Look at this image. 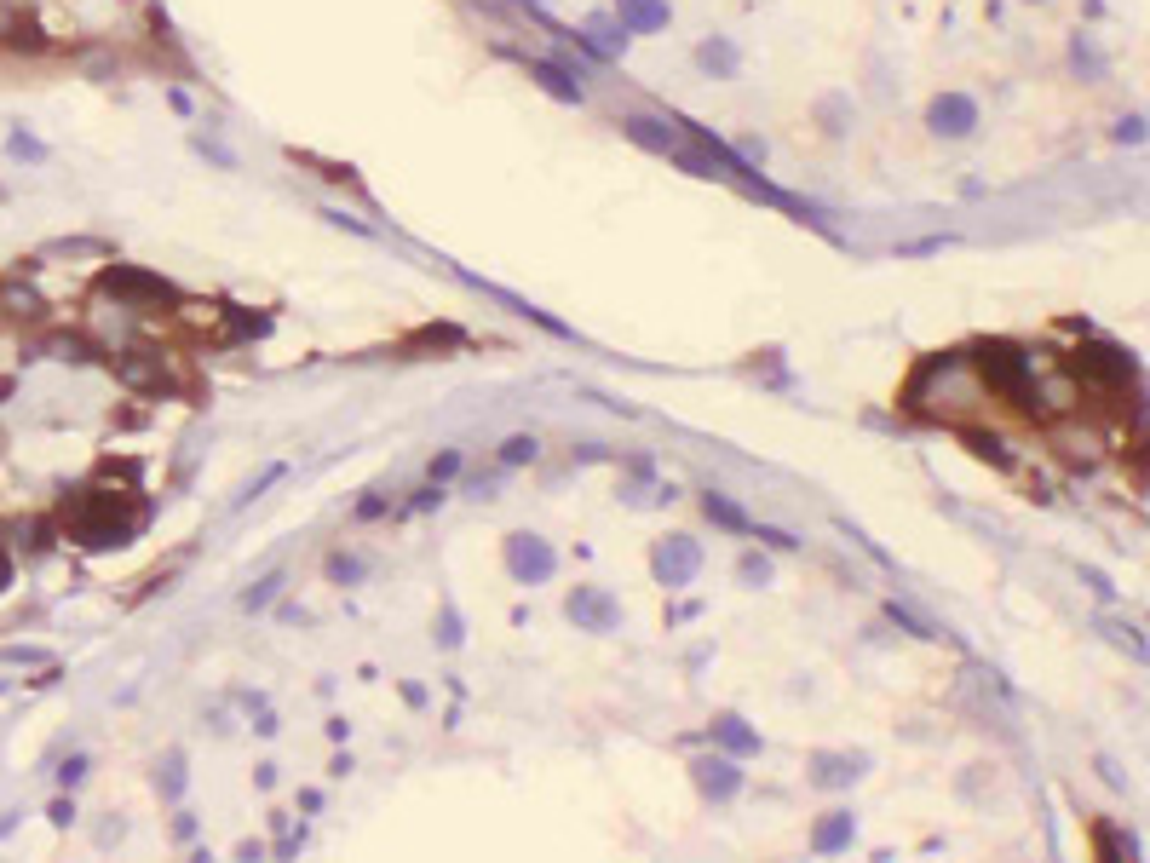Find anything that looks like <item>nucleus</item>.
<instances>
[{
    "instance_id": "f257e3e1",
    "label": "nucleus",
    "mask_w": 1150,
    "mask_h": 863,
    "mask_svg": "<svg viewBox=\"0 0 1150 863\" xmlns=\"http://www.w3.org/2000/svg\"><path fill=\"white\" fill-rule=\"evenodd\" d=\"M150 518V501L127 484V490H110V484H81V490L64 495V513H58V530H64L75 547L87 553H110V547H127V541L144 530Z\"/></svg>"
},
{
    "instance_id": "f03ea898",
    "label": "nucleus",
    "mask_w": 1150,
    "mask_h": 863,
    "mask_svg": "<svg viewBox=\"0 0 1150 863\" xmlns=\"http://www.w3.org/2000/svg\"><path fill=\"white\" fill-rule=\"evenodd\" d=\"M966 369L984 380L989 392H1001L1007 403H1018L1030 420H1047V403H1041V386H1035L1030 351H1018L1012 340H978L966 346Z\"/></svg>"
},
{
    "instance_id": "7ed1b4c3",
    "label": "nucleus",
    "mask_w": 1150,
    "mask_h": 863,
    "mask_svg": "<svg viewBox=\"0 0 1150 863\" xmlns=\"http://www.w3.org/2000/svg\"><path fill=\"white\" fill-rule=\"evenodd\" d=\"M98 294H110L115 305H138V311H150V305H161V300H179L173 282H161L156 271H138L127 259H110V271L98 277Z\"/></svg>"
},
{
    "instance_id": "20e7f679",
    "label": "nucleus",
    "mask_w": 1150,
    "mask_h": 863,
    "mask_svg": "<svg viewBox=\"0 0 1150 863\" xmlns=\"http://www.w3.org/2000/svg\"><path fill=\"white\" fill-rule=\"evenodd\" d=\"M501 559H506V576L518 587H541L558 576V553H552V541L535 536V530H512L501 547Z\"/></svg>"
},
{
    "instance_id": "39448f33",
    "label": "nucleus",
    "mask_w": 1150,
    "mask_h": 863,
    "mask_svg": "<svg viewBox=\"0 0 1150 863\" xmlns=\"http://www.w3.org/2000/svg\"><path fill=\"white\" fill-rule=\"evenodd\" d=\"M1064 369L1087 380V386H1104V392H1122L1133 380V357L1122 346H1070L1064 351Z\"/></svg>"
},
{
    "instance_id": "423d86ee",
    "label": "nucleus",
    "mask_w": 1150,
    "mask_h": 863,
    "mask_svg": "<svg viewBox=\"0 0 1150 863\" xmlns=\"http://www.w3.org/2000/svg\"><path fill=\"white\" fill-rule=\"evenodd\" d=\"M650 570H656V582H662L667 593L690 587L696 576H702V541L696 536H662L656 541V553H650Z\"/></svg>"
},
{
    "instance_id": "0eeeda50",
    "label": "nucleus",
    "mask_w": 1150,
    "mask_h": 863,
    "mask_svg": "<svg viewBox=\"0 0 1150 863\" xmlns=\"http://www.w3.org/2000/svg\"><path fill=\"white\" fill-rule=\"evenodd\" d=\"M115 380L127 386V392H138V397H161L167 392V363H161V351L156 346H127V351H115Z\"/></svg>"
},
{
    "instance_id": "6e6552de",
    "label": "nucleus",
    "mask_w": 1150,
    "mask_h": 863,
    "mask_svg": "<svg viewBox=\"0 0 1150 863\" xmlns=\"http://www.w3.org/2000/svg\"><path fill=\"white\" fill-rule=\"evenodd\" d=\"M0 52H23V58L52 52V35L41 29V18L18 0H0Z\"/></svg>"
},
{
    "instance_id": "1a4fd4ad",
    "label": "nucleus",
    "mask_w": 1150,
    "mask_h": 863,
    "mask_svg": "<svg viewBox=\"0 0 1150 863\" xmlns=\"http://www.w3.org/2000/svg\"><path fill=\"white\" fill-rule=\"evenodd\" d=\"M564 616L587 633H616L621 628V599L610 587H575L570 599H564Z\"/></svg>"
},
{
    "instance_id": "9d476101",
    "label": "nucleus",
    "mask_w": 1150,
    "mask_h": 863,
    "mask_svg": "<svg viewBox=\"0 0 1150 863\" xmlns=\"http://www.w3.org/2000/svg\"><path fill=\"white\" fill-rule=\"evenodd\" d=\"M926 127L938 139H972L978 133V98L972 93H938L926 104Z\"/></svg>"
},
{
    "instance_id": "9b49d317",
    "label": "nucleus",
    "mask_w": 1150,
    "mask_h": 863,
    "mask_svg": "<svg viewBox=\"0 0 1150 863\" xmlns=\"http://www.w3.org/2000/svg\"><path fill=\"white\" fill-rule=\"evenodd\" d=\"M690 777H696V789L708 794L713 806H725V800H736L742 794V766H736L731 754H702V760H690Z\"/></svg>"
},
{
    "instance_id": "f8f14e48",
    "label": "nucleus",
    "mask_w": 1150,
    "mask_h": 863,
    "mask_svg": "<svg viewBox=\"0 0 1150 863\" xmlns=\"http://www.w3.org/2000/svg\"><path fill=\"white\" fill-rule=\"evenodd\" d=\"M524 75H529V81H535V87H541L547 98H558V104H575V110L587 104V87H581V81H575L564 64H552V58H524Z\"/></svg>"
},
{
    "instance_id": "ddd939ff",
    "label": "nucleus",
    "mask_w": 1150,
    "mask_h": 863,
    "mask_svg": "<svg viewBox=\"0 0 1150 863\" xmlns=\"http://www.w3.org/2000/svg\"><path fill=\"white\" fill-rule=\"evenodd\" d=\"M708 737H713V748H719V754H731V760H754V754H759V731L742 720V714H713Z\"/></svg>"
},
{
    "instance_id": "4468645a",
    "label": "nucleus",
    "mask_w": 1150,
    "mask_h": 863,
    "mask_svg": "<svg viewBox=\"0 0 1150 863\" xmlns=\"http://www.w3.org/2000/svg\"><path fill=\"white\" fill-rule=\"evenodd\" d=\"M621 133L639 144V150H650V156H679V127H667V121L656 116H621Z\"/></svg>"
},
{
    "instance_id": "2eb2a0df",
    "label": "nucleus",
    "mask_w": 1150,
    "mask_h": 863,
    "mask_svg": "<svg viewBox=\"0 0 1150 863\" xmlns=\"http://www.w3.org/2000/svg\"><path fill=\"white\" fill-rule=\"evenodd\" d=\"M863 771H869V754H817L805 777H811L817 789H851Z\"/></svg>"
},
{
    "instance_id": "dca6fc26",
    "label": "nucleus",
    "mask_w": 1150,
    "mask_h": 863,
    "mask_svg": "<svg viewBox=\"0 0 1150 863\" xmlns=\"http://www.w3.org/2000/svg\"><path fill=\"white\" fill-rule=\"evenodd\" d=\"M696 70L713 75V81H736L742 75V47L731 35H708V41H696Z\"/></svg>"
},
{
    "instance_id": "f3484780",
    "label": "nucleus",
    "mask_w": 1150,
    "mask_h": 863,
    "mask_svg": "<svg viewBox=\"0 0 1150 863\" xmlns=\"http://www.w3.org/2000/svg\"><path fill=\"white\" fill-rule=\"evenodd\" d=\"M616 24L627 35H662L673 24V6L667 0H616Z\"/></svg>"
},
{
    "instance_id": "a211bd4d",
    "label": "nucleus",
    "mask_w": 1150,
    "mask_h": 863,
    "mask_svg": "<svg viewBox=\"0 0 1150 863\" xmlns=\"http://www.w3.org/2000/svg\"><path fill=\"white\" fill-rule=\"evenodd\" d=\"M851 840H857V812H851V806H834V812L811 829V852H817V858H834V852H846Z\"/></svg>"
},
{
    "instance_id": "6ab92c4d",
    "label": "nucleus",
    "mask_w": 1150,
    "mask_h": 863,
    "mask_svg": "<svg viewBox=\"0 0 1150 863\" xmlns=\"http://www.w3.org/2000/svg\"><path fill=\"white\" fill-rule=\"evenodd\" d=\"M35 259L41 265H75V259H115V248L98 242V236H58V242H41Z\"/></svg>"
},
{
    "instance_id": "aec40b11",
    "label": "nucleus",
    "mask_w": 1150,
    "mask_h": 863,
    "mask_svg": "<svg viewBox=\"0 0 1150 863\" xmlns=\"http://www.w3.org/2000/svg\"><path fill=\"white\" fill-rule=\"evenodd\" d=\"M955 432H961V444L972 449L978 461H989L995 472L1012 467V449H1007V438H1001V432H984V426H955Z\"/></svg>"
},
{
    "instance_id": "412c9836",
    "label": "nucleus",
    "mask_w": 1150,
    "mask_h": 863,
    "mask_svg": "<svg viewBox=\"0 0 1150 863\" xmlns=\"http://www.w3.org/2000/svg\"><path fill=\"white\" fill-rule=\"evenodd\" d=\"M184 783H190L184 748H167V754L156 760V789H161V800H184Z\"/></svg>"
},
{
    "instance_id": "4be33fe9",
    "label": "nucleus",
    "mask_w": 1150,
    "mask_h": 863,
    "mask_svg": "<svg viewBox=\"0 0 1150 863\" xmlns=\"http://www.w3.org/2000/svg\"><path fill=\"white\" fill-rule=\"evenodd\" d=\"M35 351H41V357H64V363H92V357H98V346H92L87 334H46Z\"/></svg>"
},
{
    "instance_id": "5701e85b",
    "label": "nucleus",
    "mask_w": 1150,
    "mask_h": 863,
    "mask_svg": "<svg viewBox=\"0 0 1150 863\" xmlns=\"http://www.w3.org/2000/svg\"><path fill=\"white\" fill-rule=\"evenodd\" d=\"M0 305H6L12 317H29V323H35V317H46V300L29 288V282H6V288H0Z\"/></svg>"
},
{
    "instance_id": "b1692460",
    "label": "nucleus",
    "mask_w": 1150,
    "mask_h": 863,
    "mask_svg": "<svg viewBox=\"0 0 1150 863\" xmlns=\"http://www.w3.org/2000/svg\"><path fill=\"white\" fill-rule=\"evenodd\" d=\"M702 507H708V518H713V524H725V530H736V536H748V530H754V524H748V513H742L736 501H725L719 490H708V495H702Z\"/></svg>"
},
{
    "instance_id": "393cba45",
    "label": "nucleus",
    "mask_w": 1150,
    "mask_h": 863,
    "mask_svg": "<svg viewBox=\"0 0 1150 863\" xmlns=\"http://www.w3.org/2000/svg\"><path fill=\"white\" fill-rule=\"evenodd\" d=\"M535 455H541V444H535V438H529V432H512V438H506V444L495 449V461H501L506 472H512V467H529V461H535Z\"/></svg>"
},
{
    "instance_id": "a878e982",
    "label": "nucleus",
    "mask_w": 1150,
    "mask_h": 863,
    "mask_svg": "<svg viewBox=\"0 0 1150 863\" xmlns=\"http://www.w3.org/2000/svg\"><path fill=\"white\" fill-rule=\"evenodd\" d=\"M282 587H288V570H271L265 582H253L248 593H242V610H248V616H259V610L271 605V599H276V593H282Z\"/></svg>"
},
{
    "instance_id": "bb28decb",
    "label": "nucleus",
    "mask_w": 1150,
    "mask_h": 863,
    "mask_svg": "<svg viewBox=\"0 0 1150 863\" xmlns=\"http://www.w3.org/2000/svg\"><path fill=\"white\" fill-rule=\"evenodd\" d=\"M6 156H12V162H46L52 150H46V144L35 139V133H23V127H12V133H6Z\"/></svg>"
},
{
    "instance_id": "cd10ccee",
    "label": "nucleus",
    "mask_w": 1150,
    "mask_h": 863,
    "mask_svg": "<svg viewBox=\"0 0 1150 863\" xmlns=\"http://www.w3.org/2000/svg\"><path fill=\"white\" fill-rule=\"evenodd\" d=\"M363 570H368V564L357 559V553H334V559H328V582L351 587V582H363Z\"/></svg>"
},
{
    "instance_id": "c85d7f7f",
    "label": "nucleus",
    "mask_w": 1150,
    "mask_h": 863,
    "mask_svg": "<svg viewBox=\"0 0 1150 863\" xmlns=\"http://www.w3.org/2000/svg\"><path fill=\"white\" fill-rule=\"evenodd\" d=\"M736 576H742V587H765L771 582V559H765V553H742V559H736Z\"/></svg>"
},
{
    "instance_id": "c756f323",
    "label": "nucleus",
    "mask_w": 1150,
    "mask_h": 863,
    "mask_svg": "<svg viewBox=\"0 0 1150 863\" xmlns=\"http://www.w3.org/2000/svg\"><path fill=\"white\" fill-rule=\"evenodd\" d=\"M1093 840H1099V852H1104V858H1133V852H1139V846H1133L1127 835H1116L1110 823H1099V829H1093Z\"/></svg>"
},
{
    "instance_id": "7c9ffc66",
    "label": "nucleus",
    "mask_w": 1150,
    "mask_h": 863,
    "mask_svg": "<svg viewBox=\"0 0 1150 863\" xmlns=\"http://www.w3.org/2000/svg\"><path fill=\"white\" fill-rule=\"evenodd\" d=\"M1070 52H1076V70H1087V81H1099V70H1104L1099 47H1093L1087 35H1076V47H1070Z\"/></svg>"
},
{
    "instance_id": "2f4dec72",
    "label": "nucleus",
    "mask_w": 1150,
    "mask_h": 863,
    "mask_svg": "<svg viewBox=\"0 0 1150 863\" xmlns=\"http://www.w3.org/2000/svg\"><path fill=\"white\" fill-rule=\"evenodd\" d=\"M196 156H207L213 167H236V150H230V144H219V139H207V133L196 139Z\"/></svg>"
},
{
    "instance_id": "473e14b6",
    "label": "nucleus",
    "mask_w": 1150,
    "mask_h": 863,
    "mask_svg": "<svg viewBox=\"0 0 1150 863\" xmlns=\"http://www.w3.org/2000/svg\"><path fill=\"white\" fill-rule=\"evenodd\" d=\"M460 639H466V633H460V610H455V605H443V628H437V645H443V651H455Z\"/></svg>"
},
{
    "instance_id": "72a5a7b5",
    "label": "nucleus",
    "mask_w": 1150,
    "mask_h": 863,
    "mask_svg": "<svg viewBox=\"0 0 1150 863\" xmlns=\"http://www.w3.org/2000/svg\"><path fill=\"white\" fill-rule=\"evenodd\" d=\"M455 472H460V449H443V455H432V472H426V478H432V484H449Z\"/></svg>"
},
{
    "instance_id": "f704fd0d",
    "label": "nucleus",
    "mask_w": 1150,
    "mask_h": 863,
    "mask_svg": "<svg viewBox=\"0 0 1150 863\" xmlns=\"http://www.w3.org/2000/svg\"><path fill=\"white\" fill-rule=\"evenodd\" d=\"M87 766H92L87 754H69L64 766H58V783H64V789H75V783H87Z\"/></svg>"
},
{
    "instance_id": "c9c22d12",
    "label": "nucleus",
    "mask_w": 1150,
    "mask_h": 863,
    "mask_svg": "<svg viewBox=\"0 0 1150 863\" xmlns=\"http://www.w3.org/2000/svg\"><path fill=\"white\" fill-rule=\"evenodd\" d=\"M0 662H12V668H23V662H52V656H46L41 645H6V651H0Z\"/></svg>"
},
{
    "instance_id": "e433bc0d",
    "label": "nucleus",
    "mask_w": 1150,
    "mask_h": 863,
    "mask_svg": "<svg viewBox=\"0 0 1150 863\" xmlns=\"http://www.w3.org/2000/svg\"><path fill=\"white\" fill-rule=\"evenodd\" d=\"M748 536H759L765 547H777V553H794V547H800V541L788 536V530H771V524H759V530H748Z\"/></svg>"
},
{
    "instance_id": "4c0bfd02",
    "label": "nucleus",
    "mask_w": 1150,
    "mask_h": 863,
    "mask_svg": "<svg viewBox=\"0 0 1150 863\" xmlns=\"http://www.w3.org/2000/svg\"><path fill=\"white\" fill-rule=\"evenodd\" d=\"M46 823H52V829H69V823H75V800H69V794H58V800L46 806Z\"/></svg>"
},
{
    "instance_id": "58836bf2",
    "label": "nucleus",
    "mask_w": 1150,
    "mask_h": 863,
    "mask_svg": "<svg viewBox=\"0 0 1150 863\" xmlns=\"http://www.w3.org/2000/svg\"><path fill=\"white\" fill-rule=\"evenodd\" d=\"M886 616H892V622H897V628H903V633H915V639H932V628H926V622H920V616H909V610H897V605H886Z\"/></svg>"
},
{
    "instance_id": "ea45409f",
    "label": "nucleus",
    "mask_w": 1150,
    "mask_h": 863,
    "mask_svg": "<svg viewBox=\"0 0 1150 863\" xmlns=\"http://www.w3.org/2000/svg\"><path fill=\"white\" fill-rule=\"evenodd\" d=\"M1081 582L1093 587V593H1099V599H1116V582H1110V576H1104V570H1081Z\"/></svg>"
},
{
    "instance_id": "a19ab883",
    "label": "nucleus",
    "mask_w": 1150,
    "mask_h": 863,
    "mask_svg": "<svg viewBox=\"0 0 1150 863\" xmlns=\"http://www.w3.org/2000/svg\"><path fill=\"white\" fill-rule=\"evenodd\" d=\"M949 242H955V236H926V242H903L897 254H938V248H949Z\"/></svg>"
},
{
    "instance_id": "79ce46f5",
    "label": "nucleus",
    "mask_w": 1150,
    "mask_h": 863,
    "mask_svg": "<svg viewBox=\"0 0 1150 863\" xmlns=\"http://www.w3.org/2000/svg\"><path fill=\"white\" fill-rule=\"evenodd\" d=\"M1116 144H1145V127H1139V116H1122V127H1116Z\"/></svg>"
},
{
    "instance_id": "37998d69",
    "label": "nucleus",
    "mask_w": 1150,
    "mask_h": 863,
    "mask_svg": "<svg viewBox=\"0 0 1150 863\" xmlns=\"http://www.w3.org/2000/svg\"><path fill=\"white\" fill-rule=\"evenodd\" d=\"M380 513H386V495H363L357 501V518H380Z\"/></svg>"
},
{
    "instance_id": "c03bdc74",
    "label": "nucleus",
    "mask_w": 1150,
    "mask_h": 863,
    "mask_svg": "<svg viewBox=\"0 0 1150 863\" xmlns=\"http://www.w3.org/2000/svg\"><path fill=\"white\" fill-rule=\"evenodd\" d=\"M167 104H173L179 116H196V104H190V93H184V87H167Z\"/></svg>"
},
{
    "instance_id": "a18cd8bd",
    "label": "nucleus",
    "mask_w": 1150,
    "mask_h": 863,
    "mask_svg": "<svg viewBox=\"0 0 1150 863\" xmlns=\"http://www.w3.org/2000/svg\"><path fill=\"white\" fill-rule=\"evenodd\" d=\"M6 582H12V553L0 547V593H6Z\"/></svg>"
},
{
    "instance_id": "49530a36",
    "label": "nucleus",
    "mask_w": 1150,
    "mask_h": 863,
    "mask_svg": "<svg viewBox=\"0 0 1150 863\" xmlns=\"http://www.w3.org/2000/svg\"><path fill=\"white\" fill-rule=\"evenodd\" d=\"M6 397H12V374H0V403H6Z\"/></svg>"
}]
</instances>
